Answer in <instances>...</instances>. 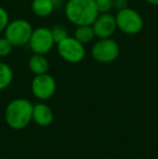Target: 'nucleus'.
<instances>
[{"label":"nucleus","instance_id":"nucleus-10","mask_svg":"<svg viewBox=\"0 0 158 159\" xmlns=\"http://www.w3.org/2000/svg\"><path fill=\"white\" fill-rule=\"evenodd\" d=\"M53 111L49 105L38 103L33 108V120L40 127H48L53 121Z\"/></svg>","mask_w":158,"mask_h":159},{"label":"nucleus","instance_id":"nucleus-21","mask_svg":"<svg viewBox=\"0 0 158 159\" xmlns=\"http://www.w3.org/2000/svg\"><path fill=\"white\" fill-rule=\"evenodd\" d=\"M145 1L152 6H158V0H145Z\"/></svg>","mask_w":158,"mask_h":159},{"label":"nucleus","instance_id":"nucleus-16","mask_svg":"<svg viewBox=\"0 0 158 159\" xmlns=\"http://www.w3.org/2000/svg\"><path fill=\"white\" fill-rule=\"evenodd\" d=\"M13 48L14 47L12 46V43L6 37L0 38V57H9L11 54V52H12Z\"/></svg>","mask_w":158,"mask_h":159},{"label":"nucleus","instance_id":"nucleus-19","mask_svg":"<svg viewBox=\"0 0 158 159\" xmlns=\"http://www.w3.org/2000/svg\"><path fill=\"white\" fill-rule=\"evenodd\" d=\"M128 8V0H114L113 1V9L120 11L122 9Z\"/></svg>","mask_w":158,"mask_h":159},{"label":"nucleus","instance_id":"nucleus-18","mask_svg":"<svg viewBox=\"0 0 158 159\" xmlns=\"http://www.w3.org/2000/svg\"><path fill=\"white\" fill-rule=\"evenodd\" d=\"M10 22V15H9L8 11L0 6V32H3L6 30L7 25Z\"/></svg>","mask_w":158,"mask_h":159},{"label":"nucleus","instance_id":"nucleus-1","mask_svg":"<svg viewBox=\"0 0 158 159\" xmlns=\"http://www.w3.org/2000/svg\"><path fill=\"white\" fill-rule=\"evenodd\" d=\"M65 17L75 26L92 25L100 11L94 0H67L64 4Z\"/></svg>","mask_w":158,"mask_h":159},{"label":"nucleus","instance_id":"nucleus-15","mask_svg":"<svg viewBox=\"0 0 158 159\" xmlns=\"http://www.w3.org/2000/svg\"><path fill=\"white\" fill-rule=\"evenodd\" d=\"M50 30H51V34H52L53 39H54V41H55V44L70 36L68 35L67 30H66L63 25H61V24H55V25H53L52 28H50Z\"/></svg>","mask_w":158,"mask_h":159},{"label":"nucleus","instance_id":"nucleus-12","mask_svg":"<svg viewBox=\"0 0 158 159\" xmlns=\"http://www.w3.org/2000/svg\"><path fill=\"white\" fill-rule=\"evenodd\" d=\"M30 9L36 16L48 17L55 10V7L52 0H33Z\"/></svg>","mask_w":158,"mask_h":159},{"label":"nucleus","instance_id":"nucleus-11","mask_svg":"<svg viewBox=\"0 0 158 159\" xmlns=\"http://www.w3.org/2000/svg\"><path fill=\"white\" fill-rule=\"evenodd\" d=\"M28 67L34 75H41V74L48 73L50 65H49V61L46 55L33 53L28 61Z\"/></svg>","mask_w":158,"mask_h":159},{"label":"nucleus","instance_id":"nucleus-9","mask_svg":"<svg viewBox=\"0 0 158 159\" xmlns=\"http://www.w3.org/2000/svg\"><path fill=\"white\" fill-rule=\"evenodd\" d=\"M97 38H110L117 30L116 17L111 12L99 13L95 21L92 23Z\"/></svg>","mask_w":158,"mask_h":159},{"label":"nucleus","instance_id":"nucleus-13","mask_svg":"<svg viewBox=\"0 0 158 159\" xmlns=\"http://www.w3.org/2000/svg\"><path fill=\"white\" fill-rule=\"evenodd\" d=\"M74 37L81 42L82 44L90 43L95 38V33L92 25H81L76 26V30L74 32Z\"/></svg>","mask_w":158,"mask_h":159},{"label":"nucleus","instance_id":"nucleus-2","mask_svg":"<svg viewBox=\"0 0 158 159\" xmlns=\"http://www.w3.org/2000/svg\"><path fill=\"white\" fill-rule=\"evenodd\" d=\"M34 105L26 98H15L6 107L4 118L8 126L14 130L25 129L33 120Z\"/></svg>","mask_w":158,"mask_h":159},{"label":"nucleus","instance_id":"nucleus-4","mask_svg":"<svg viewBox=\"0 0 158 159\" xmlns=\"http://www.w3.org/2000/svg\"><path fill=\"white\" fill-rule=\"evenodd\" d=\"M34 30L32 24L25 19H15L9 22L4 32V37L13 47H24L28 43Z\"/></svg>","mask_w":158,"mask_h":159},{"label":"nucleus","instance_id":"nucleus-5","mask_svg":"<svg viewBox=\"0 0 158 159\" xmlns=\"http://www.w3.org/2000/svg\"><path fill=\"white\" fill-rule=\"evenodd\" d=\"M117 30L126 35H137L143 30L144 21L142 15L132 8H126L117 11L116 15Z\"/></svg>","mask_w":158,"mask_h":159},{"label":"nucleus","instance_id":"nucleus-3","mask_svg":"<svg viewBox=\"0 0 158 159\" xmlns=\"http://www.w3.org/2000/svg\"><path fill=\"white\" fill-rule=\"evenodd\" d=\"M120 54L119 44L112 37L97 38L91 48V57L95 62L101 64H110L118 59Z\"/></svg>","mask_w":158,"mask_h":159},{"label":"nucleus","instance_id":"nucleus-20","mask_svg":"<svg viewBox=\"0 0 158 159\" xmlns=\"http://www.w3.org/2000/svg\"><path fill=\"white\" fill-rule=\"evenodd\" d=\"M52 1H53V4H54V7H55V10L59 9L60 7L63 4V0H52Z\"/></svg>","mask_w":158,"mask_h":159},{"label":"nucleus","instance_id":"nucleus-6","mask_svg":"<svg viewBox=\"0 0 158 159\" xmlns=\"http://www.w3.org/2000/svg\"><path fill=\"white\" fill-rule=\"evenodd\" d=\"M56 50L59 55L65 62L70 64L80 63L86 57V48L84 44L79 42L74 36H68L62 41L57 42Z\"/></svg>","mask_w":158,"mask_h":159},{"label":"nucleus","instance_id":"nucleus-7","mask_svg":"<svg viewBox=\"0 0 158 159\" xmlns=\"http://www.w3.org/2000/svg\"><path fill=\"white\" fill-rule=\"evenodd\" d=\"M27 44L33 53L46 55L55 46V41L52 37L50 28L41 26L33 30Z\"/></svg>","mask_w":158,"mask_h":159},{"label":"nucleus","instance_id":"nucleus-14","mask_svg":"<svg viewBox=\"0 0 158 159\" xmlns=\"http://www.w3.org/2000/svg\"><path fill=\"white\" fill-rule=\"evenodd\" d=\"M13 81V70L4 62H0V91L7 89Z\"/></svg>","mask_w":158,"mask_h":159},{"label":"nucleus","instance_id":"nucleus-8","mask_svg":"<svg viewBox=\"0 0 158 159\" xmlns=\"http://www.w3.org/2000/svg\"><path fill=\"white\" fill-rule=\"evenodd\" d=\"M32 92L35 98L41 101L51 98L56 91V81L48 73L41 75H35L32 80Z\"/></svg>","mask_w":158,"mask_h":159},{"label":"nucleus","instance_id":"nucleus-17","mask_svg":"<svg viewBox=\"0 0 158 159\" xmlns=\"http://www.w3.org/2000/svg\"><path fill=\"white\" fill-rule=\"evenodd\" d=\"M97 6L100 13L111 12L113 10V1L114 0H94Z\"/></svg>","mask_w":158,"mask_h":159}]
</instances>
